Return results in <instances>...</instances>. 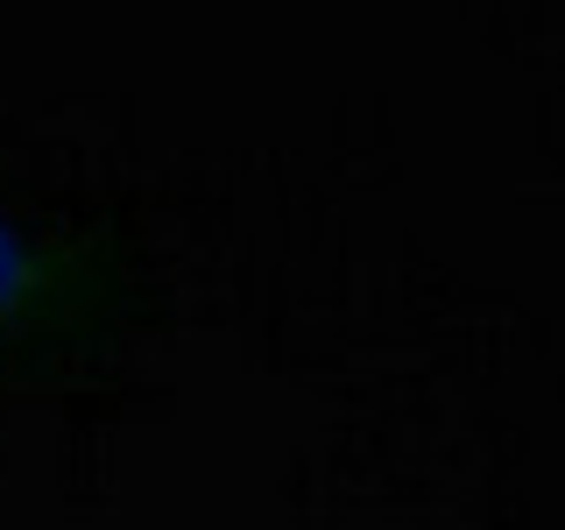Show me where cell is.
<instances>
[{"label":"cell","instance_id":"6da1fadb","mask_svg":"<svg viewBox=\"0 0 565 530\" xmlns=\"http://www.w3.org/2000/svg\"><path fill=\"white\" fill-rule=\"evenodd\" d=\"M71 290V255L64 241L35 234L22 220H0V332L43 326Z\"/></svg>","mask_w":565,"mask_h":530}]
</instances>
